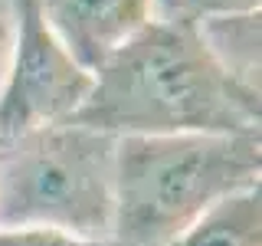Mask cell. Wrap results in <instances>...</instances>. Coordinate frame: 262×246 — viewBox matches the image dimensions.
Masks as SVG:
<instances>
[{
	"instance_id": "6da1fadb",
	"label": "cell",
	"mask_w": 262,
	"mask_h": 246,
	"mask_svg": "<svg viewBox=\"0 0 262 246\" xmlns=\"http://www.w3.org/2000/svg\"><path fill=\"white\" fill-rule=\"evenodd\" d=\"M76 121L115 138L259 131V92L226 76L196 23L154 16L92 72Z\"/></svg>"
},
{
	"instance_id": "277c9868",
	"label": "cell",
	"mask_w": 262,
	"mask_h": 246,
	"mask_svg": "<svg viewBox=\"0 0 262 246\" xmlns=\"http://www.w3.org/2000/svg\"><path fill=\"white\" fill-rule=\"evenodd\" d=\"M92 89L85 72L46 30L36 0H16V33L0 82V141L76 118Z\"/></svg>"
},
{
	"instance_id": "3957f363",
	"label": "cell",
	"mask_w": 262,
	"mask_h": 246,
	"mask_svg": "<svg viewBox=\"0 0 262 246\" xmlns=\"http://www.w3.org/2000/svg\"><path fill=\"white\" fill-rule=\"evenodd\" d=\"M115 141L76 118L0 141V230L46 227L112 240Z\"/></svg>"
},
{
	"instance_id": "30bf717a",
	"label": "cell",
	"mask_w": 262,
	"mask_h": 246,
	"mask_svg": "<svg viewBox=\"0 0 262 246\" xmlns=\"http://www.w3.org/2000/svg\"><path fill=\"white\" fill-rule=\"evenodd\" d=\"M13 33H16V7H13V13H10V10H4V4H0V82H4L7 63H10Z\"/></svg>"
},
{
	"instance_id": "ba28073f",
	"label": "cell",
	"mask_w": 262,
	"mask_h": 246,
	"mask_svg": "<svg viewBox=\"0 0 262 246\" xmlns=\"http://www.w3.org/2000/svg\"><path fill=\"white\" fill-rule=\"evenodd\" d=\"M239 13H259V0H158V16H174L187 23Z\"/></svg>"
},
{
	"instance_id": "9c48e42d",
	"label": "cell",
	"mask_w": 262,
	"mask_h": 246,
	"mask_svg": "<svg viewBox=\"0 0 262 246\" xmlns=\"http://www.w3.org/2000/svg\"><path fill=\"white\" fill-rule=\"evenodd\" d=\"M0 246H115L112 240L95 236H76L66 230H46V227H4Z\"/></svg>"
},
{
	"instance_id": "8992f818",
	"label": "cell",
	"mask_w": 262,
	"mask_h": 246,
	"mask_svg": "<svg viewBox=\"0 0 262 246\" xmlns=\"http://www.w3.org/2000/svg\"><path fill=\"white\" fill-rule=\"evenodd\" d=\"M170 246H262V191H246L213 203Z\"/></svg>"
},
{
	"instance_id": "7a4b0ae2",
	"label": "cell",
	"mask_w": 262,
	"mask_h": 246,
	"mask_svg": "<svg viewBox=\"0 0 262 246\" xmlns=\"http://www.w3.org/2000/svg\"><path fill=\"white\" fill-rule=\"evenodd\" d=\"M259 131L121 135L115 141V246H170L213 203L256 187Z\"/></svg>"
},
{
	"instance_id": "5b68a950",
	"label": "cell",
	"mask_w": 262,
	"mask_h": 246,
	"mask_svg": "<svg viewBox=\"0 0 262 246\" xmlns=\"http://www.w3.org/2000/svg\"><path fill=\"white\" fill-rule=\"evenodd\" d=\"M46 30L85 72L158 16V0H36Z\"/></svg>"
},
{
	"instance_id": "52a82bcc",
	"label": "cell",
	"mask_w": 262,
	"mask_h": 246,
	"mask_svg": "<svg viewBox=\"0 0 262 246\" xmlns=\"http://www.w3.org/2000/svg\"><path fill=\"white\" fill-rule=\"evenodd\" d=\"M213 59L243 89L259 92V13L213 16L196 23Z\"/></svg>"
}]
</instances>
